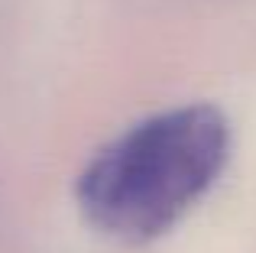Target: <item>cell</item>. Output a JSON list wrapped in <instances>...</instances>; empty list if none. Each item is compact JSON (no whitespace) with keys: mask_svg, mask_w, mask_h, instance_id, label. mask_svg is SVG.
<instances>
[{"mask_svg":"<svg viewBox=\"0 0 256 253\" xmlns=\"http://www.w3.org/2000/svg\"><path fill=\"white\" fill-rule=\"evenodd\" d=\"M230 156V124L211 104H182L133 124L82 169L84 221L120 244H150L211 192Z\"/></svg>","mask_w":256,"mask_h":253,"instance_id":"cell-1","label":"cell"}]
</instances>
